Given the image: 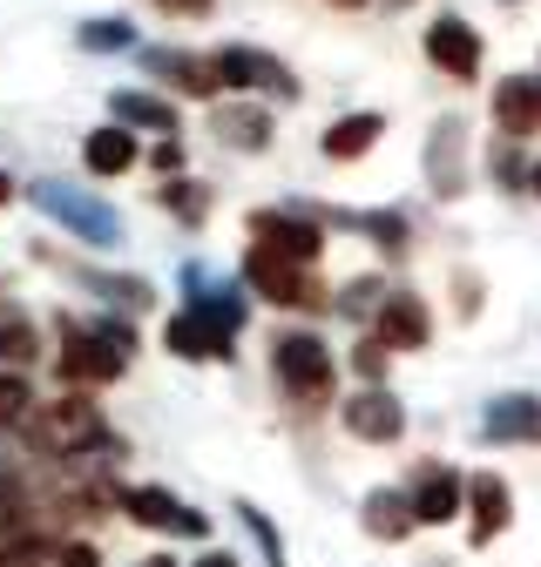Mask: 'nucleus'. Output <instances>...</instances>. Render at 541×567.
<instances>
[{"mask_svg":"<svg viewBox=\"0 0 541 567\" xmlns=\"http://www.w3.org/2000/svg\"><path fill=\"white\" fill-rule=\"evenodd\" d=\"M129 351L135 338L122 324H61V385H109Z\"/></svg>","mask_w":541,"mask_h":567,"instance_id":"nucleus-1","label":"nucleus"},{"mask_svg":"<svg viewBox=\"0 0 541 567\" xmlns=\"http://www.w3.org/2000/svg\"><path fill=\"white\" fill-rule=\"evenodd\" d=\"M28 440L41 446V453H89V446H115L109 440V425H102V412L82 399V392H61L54 405H34L28 412Z\"/></svg>","mask_w":541,"mask_h":567,"instance_id":"nucleus-2","label":"nucleus"},{"mask_svg":"<svg viewBox=\"0 0 541 567\" xmlns=\"http://www.w3.org/2000/svg\"><path fill=\"white\" fill-rule=\"evenodd\" d=\"M244 284H251L257 298H270V305H298V311L325 305V291L312 284V270L292 264V257H278V250H264V244L244 250Z\"/></svg>","mask_w":541,"mask_h":567,"instance_id":"nucleus-3","label":"nucleus"},{"mask_svg":"<svg viewBox=\"0 0 541 567\" xmlns=\"http://www.w3.org/2000/svg\"><path fill=\"white\" fill-rule=\"evenodd\" d=\"M270 365H278V385L298 392V399H325L331 392V351L312 338V331H285L278 344H270Z\"/></svg>","mask_w":541,"mask_h":567,"instance_id":"nucleus-4","label":"nucleus"},{"mask_svg":"<svg viewBox=\"0 0 541 567\" xmlns=\"http://www.w3.org/2000/svg\"><path fill=\"white\" fill-rule=\"evenodd\" d=\"M34 203L48 209L54 224H68L82 244H115V217L102 203H89V196H75V189H61V183H34Z\"/></svg>","mask_w":541,"mask_h":567,"instance_id":"nucleus-5","label":"nucleus"},{"mask_svg":"<svg viewBox=\"0 0 541 567\" xmlns=\"http://www.w3.org/2000/svg\"><path fill=\"white\" fill-rule=\"evenodd\" d=\"M217 61V82H231V89H264V95H298V82H292V68L285 61H270V54H257V48H224V54H211Z\"/></svg>","mask_w":541,"mask_h":567,"instance_id":"nucleus-6","label":"nucleus"},{"mask_svg":"<svg viewBox=\"0 0 541 567\" xmlns=\"http://www.w3.org/2000/svg\"><path fill=\"white\" fill-rule=\"evenodd\" d=\"M122 514L143 520V527H156V534H190V540H203V514H190L176 493H163V486H129V493H122Z\"/></svg>","mask_w":541,"mask_h":567,"instance_id":"nucleus-7","label":"nucleus"},{"mask_svg":"<svg viewBox=\"0 0 541 567\" xmlns=\"http://www.w3.org/2000/svg\"><path fill=\"white\" fill-rule=\"evenodd\" d=\"M427 61H433V68H447L453 82H473V75H481V34H473L467 21H453V14H447V21H433V28H427Z\"/></svg>","mask_w":541,"mask_h":567,"instance_id":"nucleus-8","label":"nucleus"},{"mask_svg":"<svg viewBox=\"0 0 541 567\" xmlns=\"http://www.w3.org/2000/svg\"><path fill=\"white\" fill-rule=\"evenodd\" d=\"M251 237L264 244V250H278V257H292V264H318V250H325V237L305 224V217H285V209H264V217H251Z\"/></svg>","mask_w":541,"mask_h":567,"instance_id":"nucleus-9","label":"nucleus"},{"mask_svg":"<svg viewBox=\"0 0 541 567\" xmlns=\"http://www.w3.org/2000/svg\"><path fill=\"white\" fill-rule=\"evenodd\" d=\"M346 433H353V440H372V446H392V440L406 433V412H399L392 392L366 385L359 399H346Z\"/></svg>","mask_w":541,"mask_h":567,"instance_id":"nucleus-10","label":"nucleus"},{"mask_svg":"<svg viewBox=\"0 0 541 567\" xmlns=\"http://www.w3.org/2000/svg\"><path fill=\"white\" fill-rule=\"evenodd\" d=\"M460 501H467V480L447 473V466H427L420 486H414V520H420V527H447V520L460 514Z\"/></svg>","mask_w":541,"mask_h":567,"instance_id":"nucleus-11","label":"nucleus"},{"mask_svg":"<svg viewBox=\"0 0 541 567\" xmlns=\"http://www.w3.org/2000/svg\"><path fill=\"white\" fill-rule=\"evenodd\" d=\"M379 338H386V351H420L427 338H433V318H427V305L420 298H386L379 305Z\"/></svg>","mask_w":541,"mask_h":567,"instance_id":"nucleus-12","label":"nucleus"},{"mask_svg":"<svg viewBox=\"0 0 541 567\" xmlns=\"http://www.w3.org/2000/svg\"><path fill=\"white\" fill-rule=\"evenodd\" d=\"M494 122H501V135H534L541 128V82L534 75H508L494 89Z\"/></svg>","mask_w":541,"mask_h":567,"instance_id":"nucleus-13","label":"nucleus"},{"mask_svg":"<svg viewBox=\"0 0 541 567\" xmlns=\"http://www.w3.org/2000/svg\"><path fill=\"white\" fill-rule=\"evenodd\" d=\"M508 486H501V473H473L467 480V514H473V547H488L501 527H508Z\"/></svg>","mask_w":541,"mask_h":567,"instance_id":"nucleus-14","label":"nucleus"},{"mask_svg":"<svg viewBox=\"0 0 541 567\" xmlns=\"http://www.w3.org/2000/svg\"><path fill=\"white\" fill-rule=\"evenodd\" d=\"M481 433H488V440H541V399H534V392L494 399V412L481 419Z\"/></svg>","mask_w":541,"mask_h":567,"instance_id":"nucleus-15","label":"nucleus"},{"mask_svg":"<svg viewBox=\"0 0 541 567\" xmlns=\"http://www.w3.org/2000/svg\"><path fill=\"white\" fill-rule=\"evenodd\" d=\"M420 520H414V493H392V486H372L366 493V534L379 540H406Z\"/></svg>","mask_w":541,"mask_h":567,"instance_id":"nucleus-16","label":"nucleus"},{"mask_svg":"<svg viewBox=\"0 0 541 567\" xmlns=\"http://www.w3.org/2000/svg\"><path fill=\"white\" fill-rule=\"evenodd\" d=\"M150 68L156 75H170L183 95H196V102H211L224 82H217V61H203V54H150Z\"/></svg>","mask_w":541,"mask_h":567,"instance_id":"nucleus-17","label":"nucleus"},{"mask_svg":"<svg viewBox=\"0 0 541 567\" xmlns=\"http://www.w3.org/2000/svg\"><path fill=\"white\" fill-rule=\"evenodd\" d=\"M379 135H386L379 115H346V122H331V128H325V156H331V163H359Z\"/></svg>","mask_w":541,"mask_h":567,"instance_id":"nucleus-18","label":"nucleus"},{"mask_svg":"<svg viewBox=\"0 0 541 567\" xmlns=\"http://www.w3.org/2000/svg\"><path fill=\"white\" fill-rule=\"evenodd\" d=\"M82 163H89L95 176H122V169H135V135H129V128H95V135H89V150H82Z\"/></svg>","mask_w":541,"mask_h":567,"instance_id":"nucleus-19","label":"nucleus"},{"mask_svg":"<svg viewBox=\"0 0 541 567\" xmlns=\"http://www.w3.org/2000/svg\"><path fill=\"white\" fill-rule=\"evenodd\" d=\"M109 109H115L122 128H163V135H176V109L156 102V95H115Z\"/></svg>","mask_w":541,"mask_h":567,"instance_id":"nucleus-20","label":"nucleus"},{"mask_svg":"<svg viewBox=\"0 0 541 567\" xmlns=\"http://www.w3.org/2000/svg\"><path fill=\"white\" fill-rule=\"evenodd\" d=\"M217 135L237 142V150H264V142H270V115L264 109H224L217 115Z\"/></svg>","mask_w":541,"mask_h":567,"instance_id":"nucleus-21","label":"nucleus"},{"mask_svg":"<svg viewBox=\"0 0 541 567\" xmlns=\"http://www.w3.org/2000/svg\"><path fill=\"white\" fill-rule=\"evenodd\" d=\"M28 412H34L28 379L21 372H0V433H8V425H28Z\"/></svg>","mask_w":541,"mask_h":567,"instance_id":"nucleus-22","label":"nucleus"},{"mask_svg":"<svg viewBox=\"0 0 541 567\" xmlns=\"http://www.w3.org/2000/svg\"><path fill=\"white\" fill-rule=\"evenodd\" d=\"M0 359H34V324L28 318H0Z\"/></svg>","mask_w":541,"mask_h":567,"instance_id":"nucleus-23","label":"nucleus"},{"mask_svg":"<svg viewBox=\"0 0 541 567\" xmlns=\"http://www.w3.org/2000/svg\"><path fill=\"white\" fill-rule=\"evenodd\" d=\"M353 372H359L366 385H379V379H386V338H366V344H353Z\"/></svg>","mask_w":541,"mask_h":567,"instance_id":"nucleus-24","label":"nucleus"},{"mask_svg":"<svg viewBox=\"0 0 541 567\" xmlns=\"http://www.w3.org/2000/svg\"><path fill=\"white\" fill-rule=\"evenodd\" d=\"M163 203L176 209L183 224H196V217H203V196H196V183H170V189H163Z\"/></svg>","mask_w":541,"mask_h":567,"instance_id":"nucleus-25","label":"nucleus"},{"mask_svg":"<svg viewBox=\"0 0 541 567\" xmlns=\"http://www.w3.org/2000/svg\"><path fill=\"white\" fill-rule=\"evenodd\" d=\"M82 48H129V28H115V21H89V28H82Z\"/></svg>","mask_w":541,"mask_h":567,"instance_id":"nucleus-26","label":"nucleus"},{"mask_svg":"<svg viewBox=\"0 0 541 567\" xmlns=\"http://www.w3.org/2000/svg\"><path fill=\"white\" fill-rule=\"evenodd\" d=\"M372 298H379V284H372V277H359L353 291H346V311H353V318H366V311H372Z\"/></svg>","mask_w":541,"mask_h":567,"instance_id":"nucleus-27","label":"nucleus"},{"mask_svg":"<svg viewBox=\"0 0 541 567\" xmlns=\"http://www.w3.org/2000/svg\"><path fill=\"white\" fill-rule=\"evenodd\" d=\"M54 567H102V554H95L89 540H75V547H61V554H54Z\"/></svg>","mask_w":541,"mask_h":567,"instance_id":"nucleus-28","label":"nucleus"},{"mask_svg":"<svg viewBox=\"0 0 541 567\" xmlns=\"http://www.w3.org/2000/svg\"><path fill=\"white\" fill-rule=\"evenodd\" d=\"M163 14H211V0H156Z\"/></svg>","mask_w":541,"mask_h":567,"instance_id":"nucleus-29","label":"nucleus"},{"mask_svg":"<svg viewBox=\"0 0 541 567\" xmlns=\"http://www.w3.org/2000/svg\"><path fill=\"white\" fill-rule=\"evenodd\" d=\"M156 169H183V142H163V150H156Z\"/></svg>","mask_w":541,"mask_h":567,"instance_id":"nucleus-30","label":"nucleus"},{"mask_svg":"<svg viewBox=\"0 0 541 567\" xmlns=\"http://www.w3.org/2000/svg\"><path fill=\"white\" fill-rule=\"evenodd\" d=\"M196 567H237V560H231V554H203Z\"/></svg>","mask_w":541,"mask_h":567,"instance_id":"nucleus-31","label":"nucleus"},{"mask_svg":"<svg viewBox=\"0 0 541 567\" xmlns=\"http://www.w3.org/2000/svg\"><path fill=\"white\" fill-rule=\"evenodd\" d=\"M8 196H14V176H0V203H8Z\"/></svg>","mask_w":541,"mask_h":567,"instance_id":"nucleus-32","label":"nucleus"},{"mask_svg":"<svg viewBox=\"0 0 541 567\" xmlns=\"http://www.w3.org/2000/svg\"><path fill=\"white\" fill-rule=\"evenodd\" d=\"M528 183H534V196H541V163H534V176H528Z\"/></svg>","mask_w":541,"mask_h":567,"instance_id":"nucleus-33","label":"nucleus"},{"mask_svg":"<svg viewBox=\"0 0 541 567\" xmlns=\"http://www.w3.org/2000/svg\"><path fill=\"white\" fill-rule=\"evenodd\" d=\"M143 567H176V560H163V554H156V560H143Z\"/></svg>","mask_w":541,"mask_h":567,"instance_id":"nucleus-34","label":"nucleus"},{"mask_svg":"<svg viewBox=\"0 0 541 567\" xmlns=\"http://www.w3.org/2000/svg\"><path fill=\"white\" fill-rule=\"evenodd\" d=\"M338 8H359V0H338Z\"/></svg>","mask_w":541,"mask_h":567,"instance_id":"nucleus-35","label":"nucleus"}]
</instances>
